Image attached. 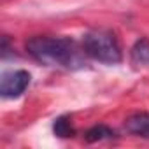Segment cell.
<instances>
[{
  "label": "cell",
  "mask_w": 149,
  "mask_h": 149,
  "mask_svg": "<svg viewBox=\"0 0 149 149\" xmlns=\"http://www.w3.org/2000/svg\"><path fill=\"white\" fill-rule=\"evenodd\" d=\"M83 49L84 54H88L90 58L100 63L116 65L123 60V51L118 42V37L111 30H104V28L90 30L83 37Z\"/></svg>",
  "instance_id": "obj_2"
},
{
  "label": "cell",
  "mask_w": 149,
  "mask_h": 149,
  "mask_svg": "<svg viewBox=\"0 0 149 149\" xmlns=\"http://www.w3.org/2000/svg\"><path fill=\"white\" fill-rule=\"evenodd\" d=\"M32 76L26 70H13V72H6L0 81V93L6 98H16L21 93H25V90L30 86Z\"/></svg>",
  "instance_id": "obj_3"
},
{
  "label": "cell",
  "mask_w": 149,
  "mask_h": 149,
  "mask_svg": "<svg viewBox=\"0 0 149 149\" xmlns=\"http://www.w3.org/2000/svg\"><path fill=\"white\" fill-rule=\"evenodd\" d=\"M125 130L135 137L149 139V112H135L125 119Z\"/></svg>",
  "instance_id": "obj_4"
},
{
  "label": "cell",
  "mask_w": 149,
  "mask_h": 149,
  "mask_svg": "<svg viewBox=\"0 0 149 149\" xmlns=\"http://www.w3.org/2000/svg\"><path fill=\"white\" fill-rule=\"evenodd\" d=\"M84 137H86L88 142H102V140L114 139L116 133H114L109 126H105V125H95V126H91V128L86 132Z\"/></svg>",
  "instance_id": "obj_6"
},
{
  "label": "cell",
  "mask_w": 149,
  "mask_h": 149,
  "mask_svg": "<svg viewBox=\"0 0 149 149\" xmlns=\"http://www.w3.org/2000/svg\"><path fill=\"white\" fill-rule=\"evenodd\" d=\"M130 60L135 67H147L149 65V39H139L130 49Z\"/></svg>",
  "instance_id": "obj_5"
},
{
  "label": "cell",
  "mask_w": 149,
  "mask_h": 149,
  "mask_svg": "<svg viewBox=\"0 0 149 149\" xmlns=\"http://www.w3.org/2000/svg\"><path fill=\"white\" fill-rule=\"evenodd\" d=\"M26 51L30 56L47 67H61L68 70H76L84 67L83 51L77 44L67 37H49L37 35L26 40Z\"/></svg>",
  "instance_id": "obj_1"
},
{
  "label": "cell",
  "mask_w": 149,
  "mask_h": 149,
  "mask_svg": "<svg viewBox=\"0 0 149 149\" xmlns=\"http://www.w3.org/2000/svg\"><path fill=\"white\" fill-rule=\"evenodd\" d=\"M53 132L56 137L60 139H67V137H74L76 130L72 126V121L68 116H60L54 119V125H53Z\"/></svg>",
  "instance_id": "obj_7"
}]
</instances>
